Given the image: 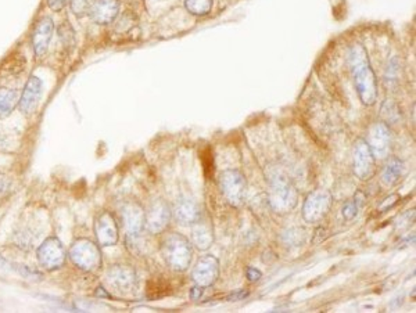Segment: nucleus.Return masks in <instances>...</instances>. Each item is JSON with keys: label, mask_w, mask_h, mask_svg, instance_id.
I'll use <instances>...</instances> for the list:
<instances>
[{"label": "nucleus", "mask_w": 416, "mask_h": 313, "mask_svg": "<svg viewBox=\"0 0 416 313\" xmlns=\"http://www.w3.org/2000/svg\"><path fill=\"white\" fill-rule=\"evenodd\" d=\"M402 171H404V164L402 161H399L398 159H394V156H391V159L386 163L384 168H383V172H382V182L386 185V186H394L402 176Z\"/></svg>", "instance_id": "412c9836"}, {"label": "nucleus", "mask_w": 416, "mask_h": 313, "mask_svg": "<svg viewBox=\"0 0 416 313\" xmlns=\"http://www.w3.org/2000/svg\"><path fill=\"white\" fill-rule=\"evenodd\" d=\"M95 233L100 247L114 245L118 241V225L112 214L104 211L101 212L95 222Z\"/></svg>", "instance_id": "f8f14e48"}, {"label": "nucleus", "mask_w": 416, "mask_h": 313, "mask_svg": "<svg viewBox=\"0 0 416 313\" xmlns=\"http://www.w3.org/2000/svg\"><path fill=\"white\" fill-rule=\"evenodd\" d=\"M348 64L354 77V83L359 100L366 107H372L377 100V81L370 67L368 52L362 45H354L348 53Z\"/></svg>", "instance_id": "f257e3e1"}, {"label": "nucleus", "mask_w": 416, "mask_h": 313, "mask_svg": "<svg viewBox=\"0 0 416 313\" xmlns=\"http://www.w3.org/2000/svg\"><path fill=\"white\" fill-rule=\"evenodd\" d=\"M246 274H247V279L250 281H258L262 277V273L258 269H255V267H248L247 272H246Z\"/></svg>", "instance_id": "c756f323"}, {"label": "nucleus", "mask_w": 416, "mask_h": 313, "mask_svg": "<svg viewBox=\"0 0 416 313\" xmlns=\"http://www.w3.org/2000/svg\"><path fill=\"white\" fill-rule=\"evenodd\" d=\"M247 182L244 175L237 170L224 171L219 176V189L229 204L240 205L246 194Z\"/></svg>", "instance_id": "0eeeda50"}, {"label": "nucleus", "mask_w": 416, "mask_h": 313, "mask_svg": "<svg viewBox=\"0 0 416 313\" xmlns=\"http://www.w3.org/2000/svg\"><path fill=\"white\" fill-rule=\"evenodd\" d=\"M38 259L39 263L48 270L63 266L66 261V251L63 244L56 237L45 240V243L38 250Z\"/></svg>", "instance_id": "9b49d317"}, {"label": "nucleus", "mask_w": 416, "mask_h": 313, "mask_svg": "<svg viewBox=\"0 0 416 313\" xmlns=\"http://www.w3.org/2000/svg\"><path fill=\"white\" fill-rule=\"evenodd\" d=\"M19 103L20 97L16 89L0 88V119L9 117Z\"/></svg>", "instance_id": "aec40b11"}, {"label": "nucleus", "mask_w": 416, "mask_h": 313, "mask_svg": "<svg viewBox=\"0 0 416 313\" xmlns=\"http://www.w3.org/2000/svg\"><path fill=\"white\" fill-rule=\"evenodd\" d=\"M268 201L270 208L277 214H286L296 208L299 194L292 181L281 172H273L269 176Z\"/></svg>", "instance_id": "f03ea898"}, {"label": "nucleus", "mask_w": 416, "mask_h": 313, "mask_svg": "<svg viewBox=\"0 0 416 313\" xmlns=\"http://www.w3.org/2000/svg\"><path fill=\"white\" fill-rule=\"evenodd\" d=\"M195 284L206 288L211 287L219 277V261L214 255L201 256L192 272Z\"/></svg>", "instance_id": "9d476101"}, {"label": "nucleus", "mask_w": 416, "mask_h": 313, "mask_svg": "<svg viewBox=\"0 0 416 313\" xmlns=\"http://www.w3.org/2000/svg\"><path fill=\"white\" fill-rule=\"evenodd\" d=\"M12 186H13L12 179L5 174H0V199L6 197L12 192Z\"/></svg>", "instance_id": "cd10ccee"}, {"label": "nucleus", "mask_w": 416, "mask_h": 313, "mask_svg": "<svg viewBox=\"0 0 416 313\" xmlns=\"http://www.w3.org/2000/svg\"><path fill=\"white\" fill-rule=\"evenodd\" d=\"M67 3V0H48V6L53 10V12H60L64 9Z\"/></svg>", "instance_id": "c85d7f7f"}, {"label": "nucleus", "mask_w": 416, "mask_h": 313, "mask_svg": "<svg viewBox=\"0 0 416 313\" xmlns=\"http://www.w3.org/2000/svg\"><path fill=\"white\" fill-rule=\"evenodd\" d=\"M353 168L361 181L372 179L376 172V159L365 139H358L354 144Z\"/></svg>", "instance_id": "423d86ee"}, {"label": "nucleus", "mask_w": 416, "mask_h": 313, "mask_svg": "<svg viewBox=\"0 0 416 313\" xmlns=\"http://www.w3.org/2000/svg\"><path fill=\"white\" fill-rule=\"evenodd\" d=\"M185 6L193 16H206L212 9V0H186Z\"/></svg>", "instance_id": "4be33fe9"}, {"label": "nucleus", "mask_w": 416, "mask_h": 313, "mask_svg": "<svg viewBox=\"0 0 416 313\" xmlns=\"http://www.w3.org/2000/svg\"><path fill=\"white\" fill-rule=\"evenodd\" d=\"M172 211L164 200H155L145 212V228L152 234L161 233L170 223Z\"/></svg>", "instance_id": "1a4fd4ad"}, {"label": "nucleus", "mask_w": 416, "mask_h": 313, "mask_svg": "<svg viewBox=\"0 0 416 313\" xmlns=\"http://www.w3.org/2000/svg\"><path fill=\"white\" fill-rule=\"evenodd\" d=\"M119 13L118 0H95L89 16L90 19L100 26H106L112 23Z\"/></svg>", "instance_id": "dca6fc26"}, {"label": "nucleus", "mask_w": 416, "mask_h": 313, "mask_svg": "<svg viewBox=\"0 0 416 313\" xmlns=\"http://www.w3.org/2000/svg\"><path fill=\"white\" fill-rule=\"evenodd\" d=\"M382 115L386 118L387 122H397L399 118V111L393 101H386L382 107Z\"/></svg>", "instance_id": "393cba45"}, {"label": "nucleus", "mask_w": 416, "mask_h": 313, "mask_svg": "<svg viewBox=\"0 0 416 313\" xmlns=\"http://www.w3.org/2000/svg\"><path fill=\"white\" fill-rule=\"evenodd\" d=\"M122 219L126 233L130 237L139 236L145 228V211L136 203H129L122 208Z\"/></svg>", "instance_id": "2eb2a0df"}, {"label": "nucleus", "mask_w": 416, "mask_h": 313, "mask_svg": "<svg viewBox=\"0 0 416 313\" xmlns=\"http://www.w3.org/2000/svg\"><path fill=\"white\" fill-rule=\"evenodd\" d=\"M358 210H359V207H358V204L354 200L346 203L344 207H343V210H341L343 218L346 221H353L358 215Z\"/></svg>", "instance_id": "bb28decb"}, {"label": "nucleus", "mask_w": 416, "mask_h": 313, "mask_svg": "<svg viewBox=\"0 0 416 313\" xmlns=\"http://www.w3.org/2000/svg\"><path fill=\"white\" fill-rule=\"evenodd\" d=\"M42 88H43V83L38 77L32 75L28 79L24 90L20 96V103H19L20 111L24 115H31L37 110V105L42 96Z\"/></svg>", "instance_id": "ddd939ff"}, {"label": "nucleus", "mask_w": 416, "mask_h": 313, "mask_svg": "<svg viewBox=\"0 0 416 313\" xmlns=\"http://www.w3.org/2000/svg\"><path fill=\"white\" fill-rule=\"evenodd\" d=\"M248 294L247 292H244V291H241V292H239V294H235V295H232L230 298H235V301H237V299H243L244 296H247Z\"/></svg>", "instance_id": "2f4dec72"}, {"label": "nucleus", "mask_w": 416, "mask_h": 313, "mask_svg": "<svg viewBox=\"0 0 416 313\" xmlns=\"http://www.w3.org/2000/svg\"><path fill=\"white\" fill-rule=\"evenodd\" d=\"M333 205V196L329 190L318 189L311 192L303 205V218L306 222L315 225L326 218Z\"/></svg>", "instance_id": "39448f33"}, {"label": "nucleus", "mask_w": 416, "mask_h": 313, "mask_svg": "<svg viewBox=\"0 0 416 313\" xmlns=\"http://www.w3.org/2000/svg\"><path fill=\"white\" fill-rule=\"evenodd\" d=\"M366 143L372 150L375 159L384 160L388 156L391 150V132L386 122H375L368 132Z\"/></svg>", "instance_id": "6e6552de"}, {"label": "nucleus", "mask_w": 416, "mask_h": 313, "mask_svg": "<svg viewBox=\"0 0 416 313\" xmlns=\"http://www.w3.org/2000/svg\"><path fill=\"white\" fill-rule=\"evenodd\" d=\"M163 254L171 269L175 272H185L193 259L192 243L182 234H170L163 244Z\"/></svg>", "instance_id": "7ed1b4c3"}, {"label": "nucleus", "mask_w": 416, "mask_h": 313, "mask_svg": "<svg viewBox=\"0 0 416 313\" xmlns=\"http://www.w3.org/2000/svg\"><path fill=\"white\" fill-rule=\"evenodd\" d=\"M399 61L397 57L391 59L387 64V68H386V72H384V82L387 86L390 88H394L398 85L399 82Z\"/></svg>", "instance_id": "5701e85b"}, {"label": "nucleus", "mask_w": 416, "mask_h": 313, "mask_svg": "<svg viewBox=\"0 0 416 313\" xmlns=\"http://www.w3.org/2000/svg\"><path fill=\"white\" fill-rule=\"evenodd\" d=\"M174 215L179 223L193 225L201 216V211L195 200L189 197H181L175 204Z\"/></svg>", "instance_id": "6ab92c4d"}, {"label": "nucleus", "mask_w": 416, "mask_h": 313, "mask_svg": "<svg viewBox=\"0 0 416 313\" xmlns=\"http://www.w3.org/2000/svg\"><path fill=\"white\" fill-rule=\"evenodd\" d=\"M192 243L200 251L208 250L214 243V230L208 218L200 216L192 229Z\"/></svg>", "instance_id": "a211bd4d"}, {"label": "nucleus", "mask_w": 416, "mask_h": 313, "mask_svg": "<svg viewBox=\"0 0 416 313\" xmlns=\"http://www.w3.org/2000/svg\"><path fill=\"white\" fill-rule=\"evenodd\" d=\"M93 2L95 0H70V8L77 17H83L89 13Z\"/></svg>", "instance_id": "b1692460"}, {"label": "nucleus", "mask_w": 416, "mask_h": 313, "mask_svg": "<svg viewBox=\"0 0 416 313\" xmlns=\"http://www.w3.org/2000/svg\"><path fill=\"white\" fill-rule=\"evenodd\" d=\"M107 281L118 291H129L136 284V273L126 265H114L107 272Z\"/></svg>", "instance_id": "f3484780"}, {"label": "nucleus", "mask_w": 416, "mask_h": 313, "mask_svg": "<svg viewBox=\"0 0 416 313\" xmlns=\"http://www.w3.org/2000/svg\"><path fill=\"white\" fill-rule=\"evenodd\" d=\"M59 35H60V39H61L64 46H74L75 45V35H74V31H72L70 24L64 23L59 28Z\"/></svg>", "instance_id": "a878e982"}, {"label": "nucleus", "mask_w": 416, "mask_h": 313, "mask_svg": "<svg viewBox=\"0 0 416 313\" xmlns=\"http://www.w3.org/2000/svg\"><path fill=\"white\" fill-rule=\"evenodd\" d=\"M55 32V23L50 17H43L38 21L32 34V48L37 57L45 56L49 49Z\"/></svg>", "instance_id": "4468645a"}, {"label": "nucleus", "mask_w": 416, "mask_h": 313, "mask_svg": "<svg viewBox=\"0 0 416 313\" xmlns=\"http://www.w3.org/2000/svg\"><path fill=\"white\" fill-rule=\"evenodd\" d=\"M74 265L85 272H95L101 265V254L97 244L90 240L81 239L72 244L68 252Z\"/></svg>", "instance_id": "20e7f679"}, {"label": "nucleus", "mask_w": 416, "mask_h": 313, "mask_svg": "<svg viewBox=\"0 0 416 313\" xmlns=\"http://www.w3.org/2000/svg\"><path fill=\"white\" fill-rule=\"evenodd\" d=\"M203 287H200V285H195L192 290H190V296H192V299H199L201 295H203Z\"/></svg>", "instance_id": "7c9ffc66"}]
</instances>
